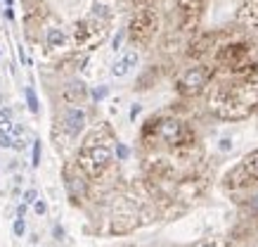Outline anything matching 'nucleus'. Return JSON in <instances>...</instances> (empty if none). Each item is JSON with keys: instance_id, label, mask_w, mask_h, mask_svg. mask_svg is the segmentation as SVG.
Here are the masks:
<instances>
[{"instance_id": "1", "label": "nucleus", "mask_w": 258, "mask_h": 247, "mask_svg": "<svg viewBox=\"0 0 258 247\" xmlns=\"http://www.w3.org/2000/svg\"><path fill=\"white\" fill-rule=\"evenodd\" d=\"M253 103H256V88L239 86L227 90L225 95L218 100V105H213V107H218L220 114H225V117H242V114H246L251 110Z\"/></svg>"}, {"instance_id": "2", "label": "nucleus", "mask_w": 258, "mask_h": 247, "mask_svg": "<svg viewBox=\"0 0 258 247\" xmlns=\"http://www.w3.org/2000/svg\"><path fill=\"white\" fill-rule=\"evenodd\" d=\"M111 162V150L107 145H88L86 152L81 155V164L88 169V174L97 176L100 171L109 167Z\"/></svg>"}, {"instance_id": "3", "label": "nucleus", "mask_w": 258, "mask_h": 247, "mask_svg": "<svg viewBox=\"0 0 258 247\" xmlns=\"http://www.w3.org/2000/svg\"><path fill=\"white\" fill-rule=\"evenodd\" d=\"M83 126H86V114H83V110H79V107H69V110L64 112L62 128H64L67 136L76 138L81 131H83Z\"/></svg>"}, {"instance_id": "4", "label": "nucleus", "mask_w": 258, "mask_h": 247, "mask_svg": "<svg viewBox=\"0 0 258 247\" xmlns=\"http://www.w3.org/2000/svg\"><path fill=\"white\" fill-rule=\"evenodd\" d=\"M204 83H206V72H204L202 67H195V69H189V72L182 76L180 88H182L185 93H197Z\"/></svg>"}, {"instance_id": "5", "label": "nucleus", "mask_w": 258, "mask_h": 247, "mask_svg": "<svg viewBox=\"0 0 258 247\" xmlns=\"http://www.w3.org/2000/svg\"><path fill=\"white\" fill-rule=\"evenodd\" d=\"M157 133L161 140H166V143H178L180 140V133H182V124L175 119H166L159 124Z\"/></svg>"}, {"instance_id": "6", "label": "nucleus", "mask_w": 258, "mask_h": 247, "mask_svg": "<svg viewBox=\"0 0 258 247\" xmlns=\"http://www.w3.org/2000/svg\"><path fill=\"white\" fill-rule=\"evenodd\" d=\"M135 62H138V55H135V53H128V55L121 57V60H118V62L114 64V69H111V74L121 79V76H125V74L131 72V67H133Z\"/></svg>"}, {"instance_id": "7", "label": "nucleus", "mask_w": 258, "mask_h": 247, "mask_svg": "<svg viewBox=\"0 0 258 247\" xmlns=\"http://www.w3.org/2000/svg\"><path fill=\"white\" fill-rule=\"evenodd\" d=\"M64 43V33L59 29H47V48H59Z\"/></svg>"}, {"instance_id": "8", "label": "nucleus", "mask_w": 258, "mask_h": 247, "mask_svg": "<svg viewBox=\"0 0 258 247\" xmlns=\"http://www.w3.org/2000/svg\"><path fill=\"white\" fill-rule=\"evenodd\" d=\"M244 169L249 171L251 178H256L258 181V152H253V155H249V157L244 160Z\"/></svg>"}, {"instance_id": "9", "label": "nucleus", "mask_w": 258, "mask_h": 247, "mask_svg": "<svg viewBox=\"0 0 258 247\" xmlns=\"http://www.w3.org/2000/svg\"><path fill=\"white\" fill-rule=\"evenodd\" d=\"M26 103H29V110H31L33 114H38V112H40L38 97H36V93H33V88H26Z\"/></svg>"}, {"instance_id": "10", "label": "nucleus", "mask_w": 258, "mask_h": 247, "mask_svg": "<svg viewBox=\"0 0 258 247\" xmlns=\"http://www.w3.org/2000/svg\"><path fill=\"white\" fill-rule=\"evenodd\" d=\"M0 147H5V150H8V147H15V140L10 138V133H3V131H0Z\"/></svg>"}, {"instance_id": "11", "label": "nucleus", "mask_w": 258, "mask_h": 247, "mask_svg": "<svg viewBox=\"0 0 258 247\" xmlns=\"http://www.w3.org/2000/svg\"><path fill=\"white\" fill-rule=\"evenodd\" d=\"M12 231H15V235H17V238H22V235H24V231H26V226H24V219H17V221H15V226H12Z\"/></svg>"}, {"instance_id": "12", "label": "nucleus", "mask_w": 258, "mask_h": 247, "mask_svg": "<svg viewBox=\"0 0 258 247\" xmlns=\"http://www.w3.org/2000/svg\"><path fill=\"white\" fill-rule=\"evenodd\" d=\"M33 167H38L40 164V140H36L33 143V162H31Z\"/></svg>"}, {"instance_id": "13", "label": "nucleus", "mask_w": 258, "mask_h": 247, "mask_svg": "<svg viewBox=\"0 0 258 247\" xmlns=\"http://www.w3.org/2000/svg\"><path fill=\"white\" fill-rule=\"evenodd\" d=\"M36 200H38V192H36V190H26V192H24V205H33Z\"/></svg>"}, {"instance_id": "14", "label": "nucleus", "mask_w": 258, "mask_h": 247, "mask_svg": "<svg viewBox=\"0 0 258 247\" xmlns=\"http://www.w3.org/2000/svg\"><path fill=\"white\" fill-rule=\"evenodd\" d=\"M0 131H3V133H12V131H15V124L10 119H0Z\"/></svg>"}, {"instance_id": "15", "label": "nucleus", "mask_w": 258, "mask_h": 247, "mask_svg": "<svg viewBox=\"0 0 258 247\" xmlns=\"http://www.w3.org/2000/svg\"><path fill=\"white\" fill-rule=\"evenodd\" d=\"M33 207H36V214H45L47 205L43 202V200H36V202H33Z\"/></svg>"}, {"instance_id": "16", "label": "nucleus", "mask_w": 258, "mask_h": 247, "mask_svg": "<svg viewBox=\"0 0 258 247\" xmlns=\"http://www.w3.org/2000/svg\"><path fill=\"white\" fill-rule=\"evenodd\" d=\"M104 95H107V88H104V86L97 88V90H93V97H95V100H102Z\"/></svg>"}, {"instance_id": "17", "label": "nucleus", "mask_w": 258, "mask_h": 247, "mask_svg": "<svg viewBox=\"0 0 258 247\" xmlns=\"http://www.w3.org/2000/svg\"><path fill=\"white\" fill-rule=\"evenodd\" d=\"M24 214H26V205H19V207H17V219H24Z\"/></svg>"}, {"instance_id": "18", "label": "nucleus", "mask_w": 258, "mask_h": 247, "mask_svg": "<svg viewBox=\"0 0 258 247\" xmlns=\"http://www.w3.org/2000/svg\"><path fill=\"white\" fill-rule=\"evenodd\" d=\"M0 117H3V119H10V117H12V110H10V107H3V110H0Z\"/></svg>"}, {"instance_id": "19", "label": "nucleus", "mask_w": 258, "mask_h": 247, "mask_svg": "<svg viewBox=\"0 0 258 247\" xmlns=\"http://www.w3.org/2000/svg\"><path fill=\"white\" fill-rule=\"evenodd\" d=\"M118 157H121V160L128 157V147H125V145H118Z\"/></svg>"}, {"instance_id": "20", "label": "nucleus", "mask_w": 258, "mask_h": 247, "mask_svg": "<svg viewBox=\"0 0 258 247\" xmlns=\"http://www.w3.org/2000/svg\"><path fill=\"white\" fill-rule=\"evenodd\" d=\"M230 147H232V143H230L227 138H225V140H220V150H223V152H227Z\"/></svg>"}, {"instance_id": "21", "label": "nucleus", "mask_w": 258, "mask_h": 247, "mask_svg": "<svg viewBox=\"0 0 258 247\" xmlns=\"http://www.w3.org/2000/svg\"><path fill=\"white\" fill-rule=\"evenodd\" d=\"M138 112H140V105H133V110H131V117H133V119H135V114H138Z\"/></svg>"}, {"instance_id": "22", "label": "nucleus", "mask_w": 258, "mask_h": 247, "mask_svg": "<svg viewBox=\"0 0 258 247\" xmlns=\"http://www.w3.org/2000/svg\"><path fill=\"white\" fill-rule=\"evenodd\" d=\"M118 45H121V36H116V38H114V50H118Z\"/></svg>"}, {"instance_id": "23", "label": "nucleus", "mask_w": 258, "mask_h": 247, "mask_svg": "<svg viewBox=\"0 0 258 247\" xmlns=\"http://www.w3.org/2000/svg\"><path fill=\"white\" fill-rule=\"evenodd\" d=\"M202 247H218V245H202Z\"/></svg>"}]
</instances>
